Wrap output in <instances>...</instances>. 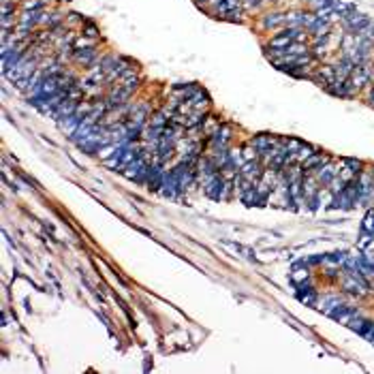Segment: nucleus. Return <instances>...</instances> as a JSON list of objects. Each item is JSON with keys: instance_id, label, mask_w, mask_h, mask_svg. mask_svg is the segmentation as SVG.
I'll list each match as a JSON object with an SVG mask.
<instances>
[{"instance_id": "nucleus-1", "label": "nucleus", "mask_w": 374, "mask_h": 374, "mask_svg": "<svg viewBox=\"0 0 374 374\" xmlns=\"http://www.w3.org/2000/svg\"><path fill=\"white\" fill-rule=\"evenodd\" d=\"M263 24H265V28H280V26H285V15L282 13H270V15H265Z\"/></svg>"}, {"instance_id": "nucleus-2", "label": "nucleus", "mask_w": 374, "mask_h": 374, "mask_svg": "<svg viewBox=\"0 0 374 374\" xmlns=\"http://www.w3.org/2000/svg\"><path fill=\"white\" fill-rule=\"evenodd\" d=\"M306 3H314V0H306Z\"/></svg>"}]
</instances>
